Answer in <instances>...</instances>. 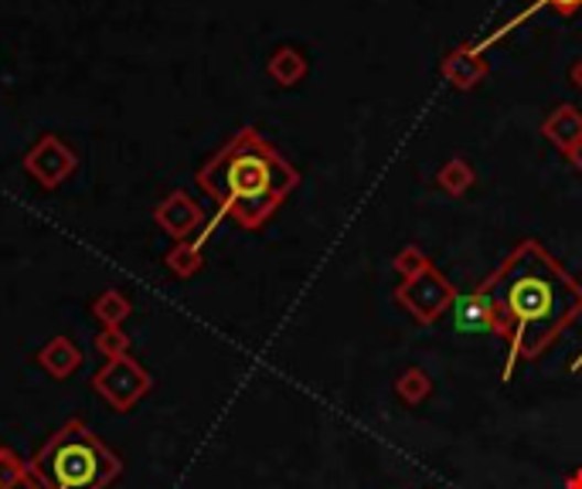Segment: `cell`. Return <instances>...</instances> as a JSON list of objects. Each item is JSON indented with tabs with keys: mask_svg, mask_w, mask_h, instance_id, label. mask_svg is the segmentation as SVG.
Segmentation results:
<instances>
[{
	"mask_svg": "<svg viewBox=\"0 0 582 489\" xmlns=\"http://www.w3.org/2000/svg\"><path fill=\"white\" fill-rule=\"evenodd\" d=\"M569 82H572V86H575V89L582 93V58H579V62H575V65L569 68Z\"/></svg>",
	"mask_w": 582,
	"mask_h": 489,
	"instance_id": "22",
	"label": "cell"
},
{
	"mask_svg": "<svg viewBox=\"0 0 582 489\" xmlns=\"http://www.w3.org/2000/svg\"><path fill=\"white\" fill-rule=\"evenodd\" d=\"M565 489H582V469H575V472L565 479Z\"/></svg>",
	"mask_w": 582,
	"mask_h": 489,
	"instance_id": "23",
	"label": "cell"
},
{
	"mask_svg": "<svg viewBox=\"0 0 582 489\" xmlns=\"http://www.w3.org/2000/svg\"><path fill=\"white\" fill-rule=\"evenodd\" d=\"M75 167H79V156L55 133H42L37 143L24 153V171L45 191H58L75 174Z\"/></svg>",
	"mask_w": 582,
	"mask_h": 489,
	"instance_id": "6",
	"label": "cell"
},
{
	"mask_svg": "<svg viewBox=\"0 0 582 489\" xmlns=\"http://www.w3.org/2000/svg\"><path fill=\"white\" fill-rule=\"evenodd\" d=\"M96 354H103V360H116L130 354V337L123 326H109V330L96 334Z\"/></svg>",
	"mask_w": 582,
	"mask_h": 489,
	"instance_id": "18",
	"label": "cell"
},
{
	"mask_svg": "<svg viewBox=\"0 0 582 489\" xmlns=\"http://www.w3.org/2000/svg\"><path fill=\"white\" fill-rule=\"evenodd\" d=\"M541 137H546L556 150L569 153L582 140V109L572 102H562L559 109L549 112V119L541 122Z\"/></svg>",
	"mask_w": 582,
	"mask_h": 489,
	"instance_id": "10",
	"label": "cell"
},
{
	"mask_svg": "<svg viewBox=\"0 0 582 489\" xmlns=\"http://www.w3.org/2000/svg\"><path fill=\"white\" fill-rule=\"evenodd\" d=\"M37 367H42L45 374H52L55 381H65L83 367V350L68 337H52L42 350H37Z\"/></svg>",
	"mask_w": 582,
	"mask_h": 489,
	"instance_id": "11",
	"label": "cell"
},
{
	"mask_svg": "<svg viewBox=\"0 0 582 489\" xmlns=\"http://www.w3.org/2000/svg\"><path fill=\"white\" fill-rule=\"evenodd\" d=\"M456 296V285L433 262L422 265L416 275H406L396 290V300L412 313L419 326H433L446 309H453Z\"/></svg>",
	"mask_w": 582,
	"mask_h": 489,
	"instance_id": "4",
	"label": "cell"
},
{
	"mask_svg": "<svg viewBox=\"0 0 582 489\" xmlns=\"http://www.w3.org/2000/svg\"><path fill=\"white\" fill-rule=\"evenodd\" d=\"M453 323L460 334H494V306L491 296L484 293V285H477L467 296H456Z\"/></svg>",
	"mask_w": 582,
	"mask_h": 489,
	"instance_id": "9",
	"label": "cell"
},
{
	"mask_svg": "<svg viewBox=\"0 0 582 489\" xmlns=\"http://www.w3.org/2000/svg\"><path fill=\"white\" fill-rule=\"evenodd\" d=\"M392 265H396V272H402V279H406V275H416L422 265H430V259H425V252L419 249V244H406V249L396 252Z\"/></svg>",
	"mask_w": 582,
	"mask_h": 489,
	"instance_id": "19",
	"label": "cell"
},
{
	"mask_svg": "<svg viewBox=\"0 0 582 489\" xmlns=\"http://www.w3.org/2000/svg\"><path fill=\"white\" fill-rule=\"evenodd\" d=\"M164 265L171 275L177 279H191V275H198L205 269V252H202V241L198 238H187V241H177L174 249L164 256Z\"/></svg>",
	"mask_w": 582,
	"mask_h": 489,
	"instance_id": "14",
	"label": "cell"
},
{
	"mask_svg": "<svg viewBox=\"0 0 582 489\" xmlns=\"http://www.w3.org/2000/svg\"><path fill=\"white\" fill-rule=\"evenodd\" d=\"M396 394H399V401L416 408V404H422L425 398L433 394V381H430V374L422 371V367H409V371H402V378L396 381Z\"/></svg>",
	"mask_w": 582,
	"mask_h": 489,
	"instance_id": "17",
	"label": "cell"
},
{
	"mask_svg": "<svg viewBox=\"0 0 582 489\" xmlns=\"http://www.w3.org/2000/svg\"><path fill=\"white\" fill-rule=\"evenodd\" d=\"M130 313H133V303L120 290H106V293H99L93 300V316L103 323V330H109V326H120Z\"/></svg>",
	"mask_w": 582,
	"mask_h": 489,
	"instance_id": "16",
	"label": "cell"
},
{
	"mask_svg": "<svg viewBox=\"0 0 582 489\" xmlns=\"http://www.w3.org/2000/svg\"><path fill=\"white\" fill-rule=\"evenodd\" d=\"M153 381L143 367L127 354L116 360H103V367L93 374V391L112 408V412H133V408L150 394Z\"/></svg>",
	"mask_w": 582,
	"mask_h": 489,
	"instance_id": "5",
	"label": "cell"
},
{
	"mask_svg": "<svg viewBox=\"0 0 582 489\" xmlns=\"http://www.w3.org/2000/svg\"><path fill=\"white\" fill-rule=\"evenodd\" d=\"M565 156H569V163H572V167H575V171L582 174V140H579V143H575V146H572V150H569Z\"/></svg>",
	"mask_w": 582,
	"mask_h": 489,
	"instance_id": "21",
	"label": "cell"
},
{
	"mask_svg": "<svg viewBox=\"0 0 582 489\" xmlns=\"http://www.w3.org/2000/svg\"><path fill=\"white\" fill-rule=\"evenodd\" d=\"M541 8H552L562 18H572L575 11H582V0H541Z\"/></svg>",
	"mask_w": 582,
	"mask_h": 489,
	"instance_id": "20",
	"label": "cell"
},
{
	"mask_svg": "<svg viewBox=\"0 0 582 489\" xmlns=\"http://www.w3.org/2000/svg\"><path fill=\"white\" fill-rule=\"evenodd\" d=\"M0 489H48V486L42 479H34L24 459L0 442Z\"/></svg>",
	"mask_w": 582,
	"mask_h": 489,
	"instance_id": "13",
	"label": "cell"
},
{
	"mask_svg": "<svg viewBox=\"0 0 582 489\" xmlns=\"http://www.w3.org/2000/svg\"><path fill=\"white\" fill-rule=\"evenodd\" d=\"M48 489H109L123 472L120 456L79 419L65 422L28 463Z\"/></svg>",
	"mask_w": 582,
	"mask_h": 489,
	"instance_id": "3",
	"label": "cell"
},
{
	"mask_svg": "<svg viewBox=\"0 0 582 489\" xmlns=\"http://www.w3.org/2000/svg\"><path fill=\"white\" fill-rule=\"evenodd\" d=\"M153 221H158V228L168 231L174 241H187L194 231L205 228V211L187 191H171L158 208H153Z\"/></svg>",
	"mask_w": 582,
	"mask_h": 489,
	"instance_id": "7",
	"label": "cell"
},
{
	"mask_svg": "<svg viewBox=\"0 0 582 489\" xmlns=\"http://www.w3.org/2000/svg\"><path fill=\"white\" fill-rule=\"evenodd\" d=\"M300 174L256 127H242L198 171V187L218 204L222 218L259 231L297 191Z\"/></svg>",
	"mask_w": 582,
	"mask_h": 489,
	"instance_id": "2",
	"label": "cell"
},
{
	"mask_svg": "<svg viewBox=\"0 0 582 489\" xmlns=\"http://www.w3.org/2000/svg\"><path fill=\"white\" fill-rule=\"evenodd\" d=\"M440 75H443V82H450L453 89L471 93V89H477L481 82L491 75V65H487V58L474 45H456V48H450L443 55Z\"/></svg>",
	"mask_w": 582,
	"mask_h": 489,
	"instance_id": "8",
	"label": "cell"
},
{
	"mask_svg": "<svg viewBox=\"0 0 582 489\" xmlns=\"http://www.w3.org/2000/svg\"><path fill=\"white\" fill-rule=\"evenodd\" d=\"M266 72H269V78L277 82V86L290 89V86H297V82L306 75V58H303V52H300V48L283 45V48H277L273 55H269Z\"/></svg>",
	"mask_w": 582,
	"mask_h": 489,
	"instance_id": "12",
	"label": "cell"
},
{
	"mask_svg": "<svg viewBox=\"0 0 582 489\" xmlns=\"http://www.w3.org/2000/svg\"><path fill=\"white\" fill-rule=\"evenodd\" d=\"M474 184H477V174L463 156H450L436 174V187L450 197H463Z\"/></svg>",
	"mask_w": 582,
	"mask_h": 489,
	"instance_id": "15",
	"label": "cell"
},
{
	"mask_svg": "<svg viewBox=\"0 0 582 489\" xmlns=\"http://www.w3.org/2000/svg\"><path fill=\"white\" fill-rule=\"evenodd\" d=\"M481 285L494 306V337L508 344L500 381H511L518 360H538L582 316V282L535 238L518 241Z\"/></svg>",
	"mask_w": 582,
	"mask_h": 489,
	"instance_id": "1",
	"label": "cell"
}]
</instances>
